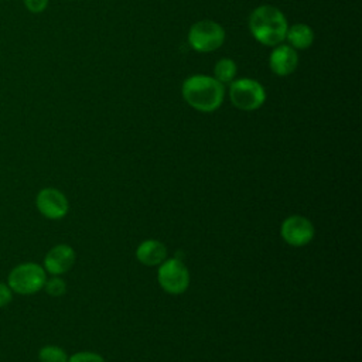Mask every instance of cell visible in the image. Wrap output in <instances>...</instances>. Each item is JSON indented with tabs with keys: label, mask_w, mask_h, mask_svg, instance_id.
Here are the masks:
<instances>
[{
	"label": "cell",
	"mask_w": 362,
	"mask_h": 362,
	"mask_svg": "<svg viewBox=\"0 0 362 362\" xmlns=\"http://www.w3.org/2000/svg\"><path fill=\"white\" fill-rule=\"evenodd\" d=\"M184 100L195 110L202 113H211L216 110L225 96L223 83L208 75H191L181 86Z\"/></svg>",
	"instance_id": "1"
},
{
	"label": "cell",
	"mask_w": 362,
	"mask_h": 362,
	"mask_svg": "<svg viewBox=\"0 0 362 362\" xmlns=\"http://www.w3.org/2000/svg\"><path fill=\"white\" fill-rule=\"evenodd\" d=\"M288 24L281 10L263 4L256 7L249 16V30L255 40L266 47H276L286 40Z\"/></svg>",
	"instance_id": "2"
},
{
	"label": "cell",
	"mask_w": 362,
	"mask_h": 362,
	"mask_svg": "<svg viewBox=\"0 0 362 362\" xmlns=\"http://www.w3.org/2000/svg\"><path fill=\"white\" fill-rule=\"evenodd\" d=\"M223 27L212 20H199L189 27L188 45L197 52H212L225 42Z\"/></svg>",
	"instance_id": "3"
},
{
	"label": "cell",
	"mask_w": 362,
	"mask_h": 362,
	"mask_svg": "<svg viewBox=\"0 0 362 362\" xmlns=\"http://www.w3.org/2000/svg\"><path fill=\"white\" fill-rule=\"evenodd\" d=\"M47 276L42 266L27 262L17 264L10 273L7 279V286L11 291L27 296L40 291L45 284Z\"/></svg>",
	"instance_id": "4"
},
{
	"label": "cell",
	"mask_w": 362,
	"mask_h": 362,
	"mask_svg": "<svg viewBox=\"0 0 362 362\" xmlns=\"http://www.w3.org/2000/svg\"><path fill=\"white\" fill-rule=\"evenodd\" d=\"M229 99L240 110H256L266 100V90L260 82L252 78H240L230 82Z\"/></svg>",
	"instance_id": "5"
},
{
	"label": "cell",
	"mask_w": 362,
	"mask_h": 362,
	"mask_svg": "<svg viewBox=\"0 0 362 362\" xmlns=\"http://www.w3.org/2000/svg\"><path fill=\"white\" fill-rule=\"evenodd\" d=\"M161 288L170 294H181L189 286V272L177 257L164 260L157 273Z\"/></svg>",
	"instance_id": "6"
},
{
	"label": "cell",
	"mask_w": 362,
	"mask_h": 362,
	"mask_svg": "<svg viewBox=\"0 0 362 362\" xmlns=\"http://www.w3.org/2000/svg\"><path fill=\"white\" fill-rule=\"evenodd\" d=\"M314 225L310 219L301 215H291L286 218L280 228V235L290 246H305L314 238Z\"/></svg>",
	"instance_id": "7"
},
{
	"label": "cell",
	"mask_w": 362,
	"mask_h": 362,
	"mask_svg": "<svg viewBox=\"0 0 362 362\" xmlns=\"http://www.w3.org/2000/svg\"><path fill=\"white\" fill-rule=\"evenodd\" d=\"M37 209L48 219H61L68 214L66 197L57 188H42L35 198Z\"/></svg>",
	"instance_id": "8"
},
{
	"label": "cell",
	"mask_w": 362,
	"mask_h": 362,
	"mask_svg": "<svg viewBox=\"0 0 362 362\" xmlns=\"http://www.w3.org/2000/svg\"><path fill=\"white\" fill-rule=\"evenodd\" d=\"M75 250L68 245H57L48 250L44 257V270L54 276H59L71 270L75 263Z\"/></svg>",
	"instance_id": "9"
},
{
	"label": "cell",
	"mask_w": 362,
	"mask_h": 362,
	"mask_svg": "<svg viewBox=\"0 0 362 362\" xmlns=\"http://www.w3.org/2000/svg\"><path fill=\"white\" fill-rule=\"evenodd\" d=\"M298 64L297 49L291 48L290 45H276L269 55V66L272 72L279 76H287L293 74Z\"/></svg>",
	"instance_id": "10"
},
{
	"label": "cell",
	"mask_w": 362,
	"mask_h": 362,
	"mask_svg": "<svg viewBox=\"0 0 362 362\" xmlns=\"http://www.w3.org/2000/svg\"><path fill=\"white\" fill-rule=\"evenodd\" d=\"M167 247L164 243L156 239H147L139 245L136 249V257L140 263L146 266H157L165 260Z\"/></svg>",
	"instance_id": "11"
},
{
	"label": "cell",
	"mask_w": 362,
	"mask_h": 362,
	"mask_svg": "<svg viewBox=\"0 0 362 362\" xmlns=\"http://www.w3.org/2000/svg\"><path fill=\"white\" fill-rule=\"evenodd\" d=\"M286 40L294 49H307L314 42V31L304 23H297L287 28Z\"/></svg>",
	"instance_id": "12"
},
{
	"label": "cell",
	"mask_w": 362,
	"mask_h": 362,
	"mask_svg": "<svg viewBox=\"0 0 362 362\" xmlns=\"http://www.w3.org/2000/svg\"><path fill=\"white\" fill-rule=\"evenodd\" d=\"M238 72V65L230 58L219 59L214 66V78L221 83H230Z\"/></svg>",
	"instance_id": "13"
},
{
	"label": "cell",
	"mask_w": 362,
	"mask_h": 362,
	"mask_svg": "<svg viewBox=\"0 0 362 362\" xmlns=\"http://www.w3.org/2000/svg\"><path fill=\"white\" fill-rule=\"evenodd\" d=\"M40 362H68L66 352L55 345H45L38 352Z\"/></svg>",
	"instance_id": "14"
},
{
	"label": "cell",
	"mask_w": 362,
	"mask_h": 362,
	"mask_svg": "<svg viewBox=\"0 0 362 362\" xmlns=\"http://www.w3.org/2000/svg\"><path fill=\"white\" fill-rule=\"evenodd\" d=\"M42 288H45V291L49 294V296H52V297H59V296H62L64 293H65V290H66V284H65V281L61 279V277H51V279H48V280H45V284H44V287Z\"/></svg>",
	"instance_id": "15"
},
{
	"label": "cell",
	"mask_w": 362,
	"mask_h": 362,
	"mask_svg": "<svg viewBox=\"0 0 362 362\" xmlns=\"http://www.w3.org/2000/svg\"><path fill=\"white\" fill-rule=\"evenodd\" d=\"M68 362H105V359L96 352H76L68 358Z\"/></svg>",
	"instance_id": "16"
},
{
	"label": "cell",
	"mask_w": 362,
	"mask_h": 362,
	"mask_svg": "<svg viewBox=\"0 0 362 362\" xmlns=\"http://www.w3.org/2000/svg\"><path fill=\"white\" fill-rule=\"evenodd\" d=\"M24 6L28 11L31 13H42L47 6H48V0H23Z\"/></svg>",
	"instance_id": "17"
},
{
	"label": "cell",
	"mask_w": 362,
	"mask_h": 362,
	"mask_svg": "<svg viewBox=\"0 0 362 362\" xmlns=\"http://www.w3.org/2000/svg\"><path fill=\"white\" fill-rule=\"evenodd\" d=\"M13 298V291L11 288L4 284V283H0V307H4L7 305Z\"/></svg>",
	"instance_id": "18"
}]
</instances>
